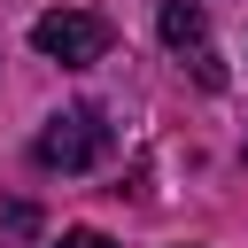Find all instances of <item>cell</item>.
Listing matches in <instances>:
<instances>
[{
  "label": "cell",
  "instance_id": "3",
  "mask_svg": "<svg viewBox=\"0 0 248 248\" xmlns=\"http://www.w3.org/2000/svg\"><path fill=\"white\" fill-rule=\"evenodd\" d=\"M163 46L194 62L202 85H225V62L209 54V23H202V0H163Z\"/></svg>",
  "mask_w": 248,
  "mask_h": 248
},
{
  "label": "cell",
  "instance_id": "5",
  "mask_svg": "<svg viewBox=\"0 0 248 248\" xmlns=\"http://www.w3.org/2000/svg\"><path fill=\"white\" fill-rule=\"evenodd\" d=\"M54 248H116V240H108V232H93V225H78V232H62Z\"/></svg>",
  "mask_w": 248,
  "mask_h": 248
},
{
  "label": "cell",
  "instance_id": "2",
  "mask_svg": "<svg viewBox=\"0 0 248 248\" xmlns=\"http://www.w3.org/2000/svg\"><path fill=\"white\" fill-rule=\"evenodd\" d=\"M31 39H39L46 62H70V70H85V62L108 54V23H101L93 8H46V16L31 23Z\"/></svg>",
  "mask_w": 248,
  "mask_h": 248
},
{
  "label": "cell",
  "instance_id": "4",
  "mask_svg": "<svg viewBox=\"0 0 248 248\" xmlns=\"http://www.w3.org/2000/svg\"><path fill=\"white\" fill-rule=\"evenodd\" d=\"M31 240H39V209H31V202H16V209L0 217V248H31Z\"/></svg>",
  "mask_w": 248,
  "mask_h": 248
},
{
  "label": "cell",
  "instance_id": "1",
  "mask_svg": "<svg viewBox=\"0 0 248 248\" xmlns=\"http://www.w3.org/2000/svg\"><path fill=\"white\" fill-rule=\"evenodd\" d=\"M116 147V132H108V116L101 108H62L46 132H39V170H93L101 155Z\"/></svg>",
  "mask_w": 248,
  "mask_h": 248
}]
</instances>
